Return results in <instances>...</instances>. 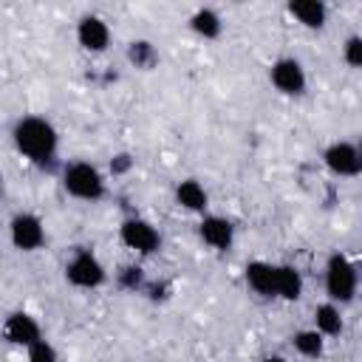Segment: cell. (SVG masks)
<instances>
[{"label":"cell","instance_id":"1","mask_svg":"<svg viewBox=\"0 0 362 362\" xmlns=\"http://www.w3.org/2000/svg\"><path fill=\"white\" fill-rule=\"evenodd\" d=\"M11 139H14V147L28 161H34V164H48L57 156V144H59L54 124L48 119H42V116H25V119H20L14 124Z\"/></svg>","mask_w":362,"mask_h":362},{"label":"cell","instance_id":"2","mask_svg":"<svg viewBox=\"0 0 362 362\" xmlns=\"http://www.w3.org/2000/svg\"><path fill=\"white\" fill-rule=\"evenodd\" d=\"M62 187L68 195L79 201H99L105 195V178L102 173L88 161H74L62 173Z\"/></svg>","mask_w":362,"mask_h":362},{"label":"cell","instance_id":"3","mask_svg":"<svg viewBox=\"0 0 362 362\" xmlns=\"http://www.w3.org/2000/svg\"><path fill=\"white\" fill-rule=\"evenodd\" d=\"M325 291L331 303H351L356 294V266L342 252H334L325 263Z\"/></svg>","mask_w":362,"mask_h":362},{"label":"cell","instance_id":"4","mask_svg":"<svg viewBox=\"0 0 362 362\" xmlns=\"http://www.w3.org/2000/svg\"><path fill=\"white\" fill-rule=\"evenodd\" d=\"M65 277L76 286V288H96L105 283V266L99 263L96 255L90 252H76L71 257V263L65 266Z\"/></svg>","mask_w":362,"mask_h":362},{"label":"cell","instance_id":"5","mask_svg":"<svg viewBox=\"0 0 362 362\" xmlns=\"http://www.w3.org/2000/svg\"><path fill=\"white\" fill-rule=\"evenodd\" d=\"M119 238H122V243H124L127 249L141 252V255L156 252V249H158V243H161V238H158L156 226H153V223H147V221H141V218H127V221L119 226Z\"/></svg>","mask_w":362,"mask_h":362},{"label":"cell","instance_id":"6","mask_svg":"<svg viewBox=\"0 0 362 362\" xmlns=\"http://www.w3.org/2000/svg\"><path fill=\"white\" fill-rule=\"evenodd\" d=\"M269 76H272V85L286 96H300L305 90V71L294 57H280L272 65Z\"/></svg>","mask_w":362,"mask_h":362},{"label":"cell","instance_id":"7","mask_svg":"<svg viewBox=\"0 0 362 362\" xmlns=\"http://www.w3.org/2000/svg\"><path fill=\"white\" fill-rule=\"evenodd\" d=\"M8 235H11V243L23 252H34L45 243V229H42V221L31 212H23L11 221L8 226Z\"/></svg>","mask_w":362,"mask_h":362},{"label":"cell","instance_id":"8","mask_svg":"<svg viewBox=\"0 0 362 362\" xmlns=\"http://www.w3.org/2000/svg\"><path fill=\"white\" fill-rule=\"evenodd\" d=\"M322 158H325V167H328L334 175L351 178V175H356V173L362 170L359 150H356V144H351V141H334V144L322 153Z\"/></svg>","mask_w":362,"mask_h":362},{"label":"cell","instance_id":"9","mask_svg":"<svg viewBox=\"0 0 362 362\" xmlns=\"http://www.w3.org/2000/svg\"><path fill=\"white\" fill-rule=\"evenodd\" d=\"M3 337H6V342H11V345L28 348L31 342H37V339L42 337V331H40V322H37L31 314L14 311V314H8V320L3 322Z\"/></svg>","mask_w":362,"mask_h":362},{"label":"cell","instance_id":"10","mask_svg":"<svg viewBox=\"0 0 362 362\" xmlns=\"http://www.w3.org/2000/svg\"><path fill=\"white\" fill-rule=\"evenodd\" d=\"M76 40H79V45H82L85 51L99 54V51H105L107 42H110V28H107V23H105L102 17L88 14V17H82L79 25H76Z\"/></svg>","mask_w":362,"mask_h":362},{"label":"cell","instance_id":"11","mask_svg":"<svg viewBox=\"0 0 362 362\" xmlns=\"http://www.w3.org/2000/svg\"><path fill=\"white\" fill-rule=\"evenodd\" d=\"M198 232H201L204 243L212 246V249H229L232 240H235V226H232V221H226V218H221V215H206V218L201 221Z\"/></svg>","mask_w":362,"mask_h":362},{"label":"cell","instance_id":"12","mask_svg":"<svg viewBox=\"0 0 362 362\" xmlns=\"http://www.w3.org/2000/svg\"><path fill=\"white\" fill-rule=\"evenodd\" d=\"M246 283L260 297H274V266L266 260L246 263Z\"/></svg>","mask_w":362,"mask_h":362},{"label":"cell","instance_id":"13","mask_svg":"<svg viewBox=\"0 0 362 362\" xmlns=\"http://www.w3.org/2000/svg\"><path fill=\"white\" fill-rule=\"evenodd\" d=\"M288 14L297 17V23H303L305 28H322L325 17H328L325 3H320V0H291Z\"/></svg>","mask_w":362,"mask_h":362},{"label":"cell","instance_id":"14","mask_svg":"<svg viewBox=\"0 0 362 362\" xmlns=\"http://www.w3.org/2000/svg\"><path fill=\"white\" fill-rule=\"evenodd\" d=\"M303 294V277L294 266H274V297L283 300H300Z\"/></svg>","mask_w":362,"mask_h":362},{"label":"cell","instance_id":"15","mask_svg":"<svg viewBox=\"0 0 362 362\" xmlns=\"http://www.w3.org/2000/svg\"><path fill=\"white\" fill-rule=\"evenodd\" d=\"M175 201H178V206H184L189 212H204L206 204H209V195L195 178H187L175 187Z\"/></svg>","mask_w":362,"mask_h":362},{"label":"cell","instance_id":"16","mask_svg":"<svg viewBox=\"0 0 362 362\" xmlns=\"http://www.w3.org/2000/svg\"><path fill=\"white\" fill-rule=\"evenodd\" d=\"M314 331H320L322 337H337L342 331V317L339 308L334 303H322L314 311Z\"/></svg>","mask_w":362,"mask_h":362},{"label":"cell","instance_id":"17","mask_svg":"<svg viewBox=\"0 0 362 362\" xmlns=\"http://www.w3.org/2000/svg\"><path fill=\"white\" fill-rule=\"evenodd\" d=\"M189 28L195 34H201L204 40H215L221 34V17L212 11V8H198L192 17H189Z\"/></svg>","mask_w":362,"mask_h":362},{"label":"cell","instance_id":"18","mask_svg":"<svg viewBox=\"0 0 362 362\" xmlns=\"http://www.w3.org/2000/svg\"><path fill=\"white\" fill-rule=\"evenodd\" d=\"M294 348H297L303 356H308V359H320L322 351H325V337H322L320 331H314V328L297 331V334H294Z\"/></svg>","mask_w":362,"mask_h":362},{"label":"cell","instance_id":"19","mask_svg":"<svg viewBox=\"0 0 362 362\" xmlns=\"http://www.w3.org/2000/svg\"><path fill=\"white\" fill-rule=\"evenodd\" d=\"M28 362H59V356H57V348L40 337L37 342L28 345Z\"/></svg>","mask_w":362,"mask_h":362},{"label":"cell","instance_id":"20","mask_svg":"<svg viewBox=\"0 0 362 362\" xmlns=\"http://www.w3.org/2000/svg\"><path fill=\"white\" fill-rule=\"evenodd\" d=\"M130 59L139 65V68H147V65H153L156 62V51H153V45L150 42H133L130 45Z\"/></svg>","mask_w":362,"mask_h":362},{"label":"cell","instance_id":"21","mask_svg":"<svg viewBox=\"0 0 362 362\" xmlns=\"http://www.w3.org/2000/svg\"><path fill=\"white\" fill-rule=\"evenodd\" d=\"M342 57H345V62H348L351 68H359V65H362V37H351V40L345 42Z\"/></svg>","mask_w":362,"mask_h":362},{"label":"cell","instance_id":"22","mask_svg":"<svg viewBox=\"0 0 362 362\" xmlns=\"http://www.w3.org/2000/svg\"><path fill=\"white\" fill-rule=\"evenodd\" d=\"M119 283L124 286V288H130V291H136L141 283H144V274H141V269L139 266H127L122 274H119Z\"/></svg>","mask_w":362,"mask_h":362},{"label":"cell","instance_id":"23","mask_svg":"<svg viewBox=\"0 0 362 362\" xmlns=\"http://www.w3.org/2000/svg\"><path fill=\"white\" fill-rule=\"evenodd\" d=\"M130 167H133V158H130V156H124V153H122V156H116V158L110 161V170H113L116 175H119V173H127Z\"/></svg>","mask_w":362,"mask_h":362},{"label":"cell","instance_id":"24","mask_svg":"<svg viewBox=\"0 0 362 362\" xmlns=\"http://www.w3.org/2000/svg\"><path fill=\"white\" fill-rule=\"evenodd\" d=\"M263 362H288V359H283V356H269V359H263Z\"/></svg>","mask_w":362,"mask_h":362}]
</instances>
